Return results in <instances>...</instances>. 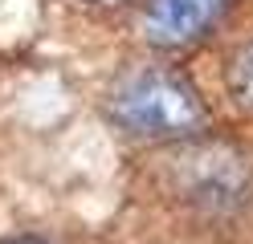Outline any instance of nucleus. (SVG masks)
<instances>
[{
  "label": "nucleus",
  "instance_id": "nucleus-1",
  "mask_svg": "<svg viewBox=\"0 0 253 244\" xmlns=\"http://www.w3.org/2000/svg\"><path fill=\"white\" fill-rule=\"evenodd\" d=\"M110 114L123 130L143 139H180L209 126V110L196 90L168 70L131 73L110 98Z\"/></svg>",
  "mask_w": 253,
  "mask_h": 244
},
{
  "label": "nucleus",
  "instance_id": "nucleus-3",
  "mask_svg": "<svg viewBox=\"0 0 253 244\" xmlns=\"http://www.w3.org/2000/svg\"><path fill=\"white\" fill-rule=\"evenodd\" d=\"M229 90L245 110H253V41L241 45L229 61Z\"/></svg>",
  "mask_w": 253,
  "mask_h": 244
},
{
  "label": "nucleus",
  "instance_id": "nucleus-5",
  "mask_svg": "<svg viewBox=\"0 0 253 244\" xmlns=\"http://www.w3.org/2000/svg\"><path fill=\"white\" fill-rule=\"evenodd\" d=\"M94 4H115V0H94Z\"/></svg>",
  "mask_w": 253,
  "mask_h": 244
},
{
  "label": "nucleus",
  "instance_id": "nucleus-2",
  "mask_svg": "<svg viewBox=\"0 0 253 244\" xmlns=\"http://www.w3.org/2000/svg\"><path fill=\"white\" fill-rule=\"evenodd\" d=\"M229 0H151L147 4V37L155 45H188L204 37Z\"/></svg>",
  "mask_w": 253,
  "mask_h": 244
},
{
  "label": "nucleus",
  "instance_id": "nucleus-4",
  "mask_svg": "<svg viewBox=\"0 0 253 244\" xmlns=\"http://www.w3.org/2000/svg\"><path fill=\"white\" fill-rule=\"evenodd\" d=\"M0 244H45V240H37V236H12V240H0Z\"/></svg>",
  "mask_w": 253,
  "mask_h": 244
}]
</instances>
